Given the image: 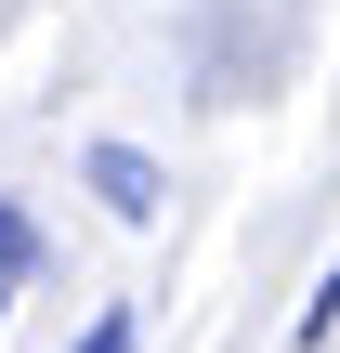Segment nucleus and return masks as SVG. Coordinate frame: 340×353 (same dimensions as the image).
<instances>
[{"instance_id": "1", "label": "nucleus", "mask_w": 340, "mask_h": 353, "mask_svg": "<svg viewBox=\"0 0 340 353\" xmlns=\"http://www.w3.org/2000/svg\"><path fill=\"white\" fill-rule=\"evenodd\" d=\"M79 170H92V196H105L118 223H157V210H170V170H157L144 144H92Z\"/></svg>"}, {"instance_id": "3", "label": "nucleus", "mask_w": 340, "mask_h": 353, "mask_svg": "<svg viewBox=\"0 0 340 353\" xmlns=\"http://www.w3.org/2000/svg\"><path fill=\"white\" fill-rule=\"evenodd\" d=\"M301 341H340V262H328V288L301 301Z\"/></svg>"}, {"instance_id": "2", "label": "nucleus", "mask_w": 340, "mask_h": 353, "mask_svg": "<svg viewBox=\"0 0 340 353\" xmlns=\"http://www.w3.org/2000/svg\"><path fill=\"white\" fill-rule=\"evenodd\" d=\"M26 262H39V223H26V210L0 196V275H26Z\"/></svg>"}, {"instance_id": "4", "label": "nucleus", "mask_w": 340, "mask_h": 353, "mask_svg": "<svg viewBox=\"0 0 340 353\" xmlns=\"http://www.w3.org/2000/svg\"><path fill=\"white\" fill-rule=\"evenodd\" d=\"M79 353H144V341H131V314H92V327H79Z\"/></svg>"}]
</instances>
